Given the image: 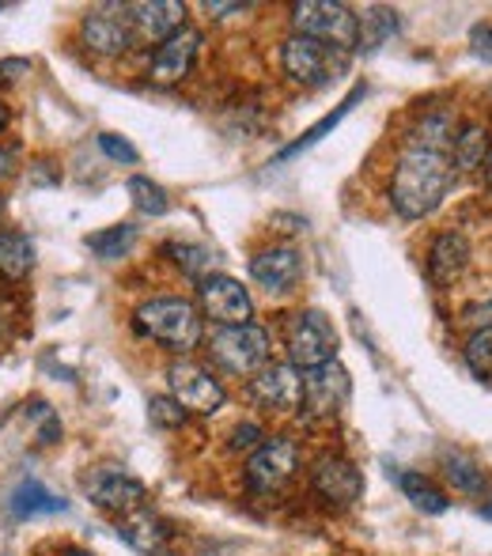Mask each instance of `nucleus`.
I'll return each instance as SVG.
<instances>
[{
	"label": "nucleus",
	"instance_id": "8",
	"mask_svg": "<svg viewBox=\"0 0 492 556\" xmlns=\"http://www.w3.org/2000/svg\"><path fill=\"white\" fill-rule=\"evenodd\" d=\"M349 394H353V379H349L345 367L333 359V364L311 367L303 371V417L307 420H333L345 409Z\"/></svg>",
	"mask_w": 492,
	"mask_h": 556
},
{
	"label": "nucleus",
	"instance_id": "42",
	"mask_svg": "<svg viewBox=\"0 0 492 556\" xmlns=\"http://www.w3.org/2000/svg\"><path fill=\"white\" fill-rule=\"evenodd\" d=\"M0 208H4V201H0Z\"/></svg>",
	"mask_w": 492,
	"mask_h": 556
},
{
	"label": "nucleus",
	"instance_id": "25",
	"mask_svg": "<svg viewBox=\"0 0 492 556\" xmlns=\"http://www.w3.org/2000/svg\"><path fill=\"white\" fill-rule=\"evenodd\" d=\"M361 20V38H356V50H379V46H387V38H394L398 30V12L394 8H368L364 15H356Z\"/></svg>",
	"mask_w": 492,
	"mask_h": 556
},
{
	"label": "nucleus",
	"instance_id": "34",
	"mask_svg": "<svg viewBox=\"0 0 492 556\" xmlns=\"http://www.w3.org/2000/svg\"><path fill=\"white\" fill-rule=\"evenodd\" d=\"M463 318H466V323H470L478 333H489V330H492V295H489V300H481V303H474V307L466 311Z\"/></svg>",
	"mask_w": 492,
	"mask_h": 556
},
{
	"label": "nucleus",
	"instance_id": "39",
	"mask_svg": "<svg viewBox=\"0 0 492 556\" xmlns=\"http://www.w3.org/2000/svg\"><path fill=\"white\" fill-rule=\"evenodd\" d=\"M4 125H8V106L0 103V129H4Z\"/></svg>",
	"mask_w": 492,
	"mask_h": 556
},
{
	"label": "nucleus",
	"instance_id": "22",
	"mask_svg": "<svg viewBox=\"0 0 492 556\" xmlns=\"http://www.w3.org/2000/svg\"><path fill=\"white\" fill-rule=\"evenodd\" d=\"M489 152V129L481 125H463L451 140V167L455 170H478Z\"/></svg>",
	"mask_w": 492,
	"mask_h": 556
},
{
	"label": "nucleus",
	"instance_id": "33",
	"mask_svg": "<svg viewBox=\"0 0 492 556\" xmlns=\"http://www.w3.org/2000/svg\"><path fill=\"white\" fill-rule=\"evenodd\" d=\"M99 148H103L114 163H137L140 160L137 148H133L125 137H118V132H99Z\"/></svg>",
	"mask_w": 492,
	"mask_h": 556
},
{
	"label": "nucleus",
	"instance_id": "24",
	"mask_svg": "<svg viewBox=\"0 0 492 556\" xmlns=\"http://www.w3.org/2000/svg\"><path fill=\"white\" fill-rule=\"evenodd\" d=\"M398 489L405 492V500H413V507H420V511H428V515H443L451 507L447 496H443L425 473H413V469L398 473Z\"/></svg>",
	"mask_w": 492,
	"mask_h": 556
},
{
	"label": "nucleus",
	"instance_id": "1",
	"mask_svg": "<svg viewBox=\"0 0 492 556\" xmlns=\"http://www.w3.org/2000/svg\"><path fill=\"white\" fill-rule=\"evenodd\" d=\"M451 182H455V167H451L447 152H432V148L409 144L398 160L394 182H390V201L405 220H420V216L436 213L447 198Z\"/></svg>",
	"mask_w": 492,
	"mask_h": 556
},
{
	"label": "nucleus",
	"instance_id": "21",
	"mask_svg": "<svg viewBox=\"0 0 492 556\" xmlns=\"http://www.w3.org/2000/svg\"><path fill=\"white\" fill-rule=\"evenodd\" d=\"M35 269V242L20 231H0V277L23 280Z\"/></svg>",
	"mask_w": 492,
	"mask_h": 556
},
{
	"label": "nucleus",
	"instance_id": "3",
	"mask_svg": "<svg viewBox=\"0 0 492 556\" xmlns=\"http://www.w3.org/2000/svg\"><path fill=\"white\" fill-rule=\"evenodd\" d=\"M292 27L295 35L315 38L323 46L349 53L356 50V38H361V20L349 4H333V0H303L292 4Z\"/></svg>",
	"mask_w": 492,
	"mask_h": 556
},
{
	"label": "nucleus",
	"instance_id": "15",
	"mask_svg": "<svg viewBox=\"0 0 492 556\" xmlns=\"http://www.w3.org/2000/svg\"><path fill=\"white\" fill-rule=\"evenodd\" d=\"M84 492L96 507L114 515H129L144 504V484L137 481L133 473H125L118 466H103L84 481Z\"/></svg>",
	"mask_w": 492,
	"mask_h": 556
},
{
	"label": "nucleus",
	"instance_id": "36",
	"mask_svg": "<svg viewBox=\"0 0 492 556\" xmlns=\"http://www.w3.org/2000/svg\"><path fill=\"white\" fill-rule=\"evenodd\" d=\"M474 50H478V58L492 61V27H478V30H474Z\"/></svg>",
	"mask_w": 492,
	"mask_h": 556
},
{
	"label": "nucleus",
	"instance_id": "5",
	"mask_svg": "<svg viewBox=\"0 0 492 556\" xmlns=\"http://www.w3.org/2000/svg\"><path fill=\"white\" fill-rule=\"evenodd\" d=\"M285 344L292 367H303V371L338 359V330H333V323L323 311H300V315H292V323L285 330Z\"/></svg>",
	"mask_w": 492,
	"mask_h": 556
},
{
	"label": "nucleus",
	"instance_id": "4",
	"mask_svg": "<svg viewBox=\"0 0 492 556\" xmlns=\"http://www.w3.org/2000/svg\"><path fill=\"white\" fill-rule=\"evenodd\" d=\"M209 359L228 375H257L269 359V333L262 326H220L209 337Z\"/></svg>",
	"mask_w": 492,
	"mask_h": 556
},
{
	"label": "nucleus",
	"instance_id": "2",
	"mask_svg": "<svg viewBox=\"0 0 492 556\" xmlns=\"http://www.w3.org/2000/svg\"><path fill=\"white\" fill-rule=\"evenodd\" d=\"M137 330L171 352H190L201 344V311L182 295H160L137 307Z\"/></svg>",
	"mask_w": 492,
	"mask_h": 556
},
{
	"label": "nucleus",
	"instance_id": "30",
	"mask_svg": "<svg viewBox=\"0 0 492 556\" xmlns=\"http://www.w3.org/2000/svg\"><path fill=\"white\" fill-rule=\"evenodd\" d=\"M167 254L182 265V273H190L193 280H205L209 269L216 265V254L209 247H193V242H171Z\"/></svg>",
	"mask_w": 492,
	"mask_h": 556
},
{
	"label": "nucleus",
	"instance_id": "40",
	"mask_svg": "<svg viewBox=\"0 0 492 556\" xmlns=\"http://www.w3.org/2000/svg\"><path fill=\"white\" fill-rule=\"evenodd\" d=\"M68 556H96V553H84V549H73V553H68Z\"/></svg>",
	"mask_w": 492,
	"mask_h": 556
},
{
	"label": "nucleus",
	"instance_id": "9",
	"mask_svg": "<svg viewBox=\"0 0 492 556\" xmlns=\"http://www.w3.org/2000/svg\"><path fill=\"white\" fill-rule=\"evenodd\" d=\"M300 469V446L285 435H273V440H262L254 446L247 462V484L254 492H277L285 489L288 481Z\"/></svg>",
	"mask_w": 492,
	"mask_h": 556
},
{
	"label": "nucleus",
	"instance_id": "31",
	"mask_svg": "<svg viewBox=\"0 0 492 556\" xmlns=\"http://www.w3.org/2000/svg\"><path fill=\"white\" fill-rule=\"evenodd\" d=\"M466 364H470L481 379L492 375V330L470 337V344H466Z\"/></svg>",
	"mask_w": 492,
	"mask_h": 556
},
{
	"label": "nucleus",
	"instance_id": "37",
	"mask_svg": "<svg viewBox=\"0 0 492 556\" xmlns=\"http://www.w3.org/2000/svg\"><path fill=\"white\" fill-rule=\"evenodd\" d=\"M12 170H15V152L0 144V178H12Z\"/></svg>",
	"mask_w": 492,
	"mask_h": 556
},
{
	"label": "nucleus",
	"instance_id": "32",
	"mask_svg": "<svg viewBox=\"0 0 492 556\" xmlns=\"http://www.w3.org/2000/svg\"><path fill=\"white\" fill-rule=\"evenodd\" d=\"M152 425H160V428H178V425H186V409L175 402V397H152Z\"/></svg>",
	"mask_w": 492,
	"mask_h": 556
},
{
	"label": "nucleus",
	"instance_id": "17",
	"mask_svg": "<svg viewBox=\"0 0 492 556\" xmlns=\"http://www.w3.org/2000/svg\"><path fill=\"white\" fill-rule=\"evenodd\" d=\"M250 277L265 288V292H288L300 285L303 277V254L292 247H273L250 257Z\"/></svg>",
	"mask_w": 492,
	"mask_h": 556
},
{
	"label": "nucleus",
	"instance_id": "7",
	"mask_svg": "<svg viewBox=\"0 0 492 556\" xmlns=\"http://www.w3.org/2000/svg\"><path fill=\"white\" fill-rule=\"evenodd\" d=\"M345 58L349 53L315 42V38H303V35H292L285 42V50H280L285 73L292 76L295 84H303V88H323V84H330L333 76L345 68Z\"/></svg>",
	"mask_w": 492,
	"mask_h": 556
},
{
	"label": "nucleus",
	"instance_id": "20",
	"mask_svg": "<svg viewBox=\"0 0 492 556\" xmlns=\"http://www.w3.org/2000/svg\"><path fill=\"white\" fill-rule=\"evenodd\" d=\"M65 500L58 496V492H50L42 481H20L12 489V496H8V511L15 515V519H38V515H58L65 511Z\"/></svg>",
	"mask_w": 492,
	"mask_h": 556
},
{
	"label": "nucleus",
	"instance_id": "13",
	"mask_svg": "<svg viewBox=\"0 0 492 556\" xmlns=\"http://www.w3.org/2000/svg\"><path fill=\"white\" fill-rule=\"evenodd\" d=\"M311 489L330 507H353L356 500L364 496V477L349 458L326 454V458H318L315 469H311Z\"/></svg>",
	"mask_w": 492,
	"mask_h": 556
},
{
	"label": "nucleus",
	"instance_id": "27",
	"mask_svg": "<svg viewBox=\"0 0 492 556\" xmlns=\"http://www.w3.org/2000/svg\"><path fill=\"white\" fill-rule=\"evenodd\" d=\"M443 469H447L451 484H455L458 492H474V496H481L485 492V469L478 466L474 458H466V454L458 451H443Z\"/></svg>",
	"mask_w": 492,
	"mask_h": 556
},
{
	"label": "nucleus",
	"instance_id": "18",
	"mask_svg": "<svg viewBox=\"0 0 492 556\" xmlns=\"http://www.w3.org/2000/svg\"><path fill=\"white\" fill-rule=\"evenodd\" d=\"M118 534H122L125 545H133V549L144 553V556H160L171 542V527L160 519V515L144 511V507H137V511L125 515Z\"/></svg>",
	"mask_w": 492,
	"mask_h": 556
},
{
	"label": "nucleus",
	"instance_id": "14",
	"mask_svg": "<svg viewBox=\"0 0 492 556\" xmlns=\"http://www.w3.org/2000/svg\"><path fill=\"white\" fill-rule=\"evenodd\" d=\"M129 27L137 42L163 46L167 38H175L186 27V4L178 0H140V4H125Z\"/></svg>",
	"mask_w": 492,
	"mask_h": 556
},
{
	"label": "nucleus",
	"instance_id": "16",
	"mask_svg": "<svg viewBox=\"0 0 492 556\" xmlns=\"http://www.w3.org/2000/svg\"><path fill=\"white\" fill-rule=\"evenodd\" d=\"M198 50H201V30H193V27H182L175 38L155 46V58H152V65H148L152 84H163V88H167V84L186 80L193 61H198Z\"/></svg>",
	"mask_w": 492,
	"mask_h": 556
},
{
	"label": "nucleus",
	"instance_id": "12",
	"mask_svg": "<svg viewBox=\"0 0 492 556\" xmlns=\"http://www.w3.org/2000/svg\"><path fill=\"white\" fill-rule=\"evenodd\" d=\"M250 397L254 405L269 413H295L303 402V375L292 364H265L250 379Z\"/></svg>",
	"mask_w": 492,
	"mask_h": 556
},
{
	"label": "nucleus",
	"instance_id": "28",
	"mask_svg": "<svg viewBox=\"0 0 492 556\" xmlns=\"http://www.w3.org/2000/svg\"><path fill=\"white\" fill-rule=\"evenodd\" d=\"M451 140H455V117H451L447 111H440V114H428L425 122H420L417 129H413L409 144L432 148V152H447Z\"/></svg>",
	"mask_w": 492,
	"mask_h": 556
},
{
	"label": "nucleus",
	"instance_id": "23",
	"mask_svg": "<svg viewBox=\"0 0 492 556\" xmlns=\"http://www.w3.org/2000/svg\"><path fill=\"white\" fill-rule=\"evenodd\" d=\"M361 96H364V88H353V96H349L345 103L338 106V111H333V114H326L318 125H311V129L303 132L300 140H292V144H288V148H280V152H277V163H285V160H292V155H300V152H307V148H315L318 140L326 137V132H333L341 122H345L349 111H353V106H356V99H361Z\"/></svg>",
	"mask_w": 492,
	"mask_h": 556
},
{
	"label": "nucleus",
	"instance_id": "35",
	"mask_svg": "<svg viewBox=\"0 0 492 556\" xmlns=\"http://www.w3.org/2000/svg\"><path fill=\"white\" fill-rule=\"evenodd\" d=\"M262 440H265V435H262V428H257V425H239L236 432H231V446H236V451H254Z\"/></svg>",
	"mask_w": 492,
	"mask_h": 556
},
{
	"label": "nucleus",
	"instance_id": "41",
	"mask_svg": "<svg viewBox=\"0 0 492 556\" xmlns=\"http://www.w3.org/2000/svg\"><path fill=\"white\" fill-rule=\"evenodd\" d=\"M489 186H492V155H489Z\"/></svg>",
	"mask_w": 492,
	"mask_h": 556
},
{
	"label": "nucleus",
	"instance_id": "38",
	"mask_svg": "<svg viewBox=\"0 0 492 556\" xmlns=\"http://www.w3.org/2000/svg\"><path fill=\"white\" fill-rule=\"evenodd\" d=\"M205 12H216V15H228V12H247V4H220V0H216V4H213V0H209V4H205Z\"/></svg>",
	"mask_w": 492,
	"mask_h": 556
},
{
	"label": "nucleus",
	"instance_id": "19",
	"mask_svg": "<svg viewBox=\"0 0 492 556\" xmlns=\"http://www.w3.org/2000/svg\"><path fill=\"white\" fill-rule=\"evenodd\" d=\"M470 262V242H466L463 231H443L440 239L432 242V254H428V273H432L436 285H451L458 273Z\"/></svg>",
	"mask_w": 492,
	"mask_h": 556
},
{
	"label": "nucleus",
	"instance_id": "6",
	"mask_svg": "<svg viewBox=\"0 0 492 556\" xmlns=\"http://www.w3.org/2000/svg\"><path fill=\"white\" fill-rule=\"evenodd\" d=\"M167 387H171V397H175L186 413H198V417H213V413H220L224 402H228L224 382L216 379L209 367L193 364V359H175V364L167 367Z\"/></svg>",
	"mask_w": 492,
	"mask_h": 556
},
{
	"label": "nucleus",
	"instance_id": "26",
	"mask_svg": "<svg viewBox=\"0 0 492 556\" xmlns=\"http://www.w3.org/2000/svg\"><path fill=\"white\" fill-rule=\"evenodd\" d=\"M133 242H137V227L133 224H114L106 227V231H96L84 239V247L91 250L96 257H103V262H118L133 250Z\"/></svg>",
	"mask_w": 492,
	"mask_h": 556
},
{
	"label": "nucleus",
	"instance_id": "10",
	"mask_svg": "<svg viewBox=\"0 0 492 556\" xmlns=\"http://www.w3.org/2000/svg\"><path fill=\"white\" fill-rule=\"evenodd\" d=\"M198 300L201 315L213 318L216 326H247L254 318V300L236 277L224 273H209L205 280H198Z\"/></svg>",
	"mask_w": 492,
	"mask_h": 556
},
{
	"label": "nucleus",
	"instance_id": "11",
	"mask_svg": "<svg viewBox=\"0 0 492 556\" xmlns=\"http://www.w3.org/2000/svg\"><path fill=\"white\" fill-rule=\"evenodd\" d=\"M80 42L88 46L99 58H118V53L133 50L137 38H133L129 15H125V4H99L91 8L80 20Z\"/></svg>",
	"mask_w": 492,
	"mask_h": 556
},
{
	"label": "nucleus",
	"instance_id": "29",
	"mask_svg": "<svg viewBox=\"0 0 492 556\" xmlns=\"http://www.w3.org/2000/svg\"><path fill=\"white\" fill-rule=\"evenodd\" d=\"M125 190H129L133 205H137L144 216H163L171 208L167 190H163V186H155L152 178H144V175L129 178V182H125Z\"/></svg>",
	"mask_w": 492,
	"mask_h": 556
}]
</instances>
